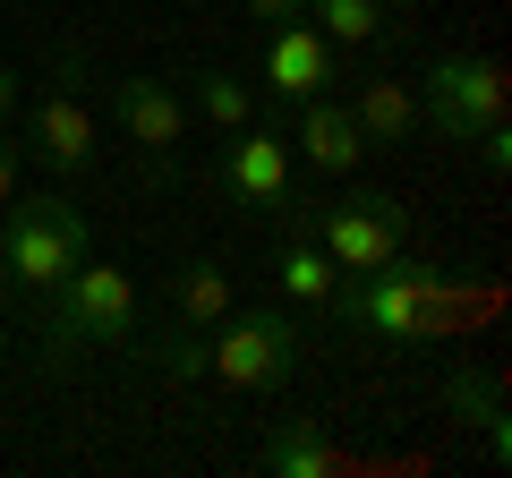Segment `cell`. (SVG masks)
Returning a JSON list of instances; mask_svg holds the SVG:
<instances>
[{
	"instance_id": "obj_6",
	"label": "cell",
	"mask_w": 512,
	"mask_h": 478,
	"mask_svg": "<svg viewBox=\"0 0 512 478\" xmlns=\"http://www.w3.org/2000/svg\"><path fill=\"white\" fill-rule=\"evenodd\" d=\"M299 350H308V333H299L291 308H256V316H222V333L205 342V376L231 393H274L299 376Z\"/></svg>"
},
{
	"instance_id": "obj_10",
	"label": "cell",
	"mask_w": 512,
	"mask_h": 478,
	"mask_svg": "<svg viewBox=\"0 0 512 478\" xmlns=\"http://www.w3.org/2000/svg\"><path fill=\"white\" fill-rule=\"evenodd\" d=\"M333 43L299 18H274V43H265V94L274 103H308V94H333Z\"/></svg>"
},
{
	"instance_id": "obj_3",
	"label": "cell",
	"mask_w": 512,
	"mask_h": 478,
	"mask_svg": "<svg viewBox=\"0 0 512 478\" xmlns=\"http://www.w3.org/2000/svg\"><path fill=\"white\" fill-rule=\"evenodd\" d=\"M86 248H94V222L77 214L69 197H26V205L9 197L0 205V265H9V282H26V291H52Z\"/></svg>"
},
{
	"instance_id": "obj_11",
	"label": "cell",
	"mask_w": 512,
	"mask_h": 478,
	"mask_svg": "<svg viewBox=\"0 0 512 478\" xmlns=\"http://www.w3.org/2000/svg\"><path fill=\"white\" fill-rule=\"evenodd\" d=\"M299 154H308L325 180H350V171L367 163V137H359V120H350V103L308 94V103H299Z\"/></svg>"
},
{
	"instance_id": "obj_8",
	"label": "cell",
	"mask_w": 512,
	"mask_h": 478,
	"mask_svg": "<svg viewBox=\"0 0 512 478\" xmlns=\"http://www.w3.org/2000/svg\"><path fill=\"white\" fill-rule=\"evenodd\" d=\"M111 120L128 129V146L146 154L154 180H171V163L188 146V94L171 77H111Z\"/></svg>"
},
{
	"instance_id": "obj_2",
	"label": "cell",
	"mask_w": 512,
	"mask_h": 478,
	"mask_svg": "<svg viewBox=\"0 0 512 478\" xmlns=\"http://www.w3.org/2000/svg\"><path fill=\"white\" fill-rule=\"evenodd\" d=\"M43 350L52 359H86V350H137V282L120 265L77 257L69 274L43 291Z\"/></svg>"
},
{
	"instance_id": "obj_18",
	"label": "cell",
	"mask_w": 512,
	"mask_h": 478,
	"mask_svg": "<svg viewBox=\"0 0 512 478\" xmlns=\"http://www.w3.org/2000/svg\"><path fill=\"white\" fill-rule=\"evenodd\" d=\"M171 316H180V325H222V316H231V274H222L214 257L188 265V274L171 282Z\"/></svg>"
},
{
	"instance_id": "obj_19",
	"label": "cell",
	"mask_w": 512,
	"mask_h": 478,
	"mask_svg": "<svg viewBox=\"0 0 512 478\" xmlns=\"http://www.w3.org/2000/svg\"><path fill=\"white\" fill-rule=\"evenodd\" d=\"M18 197V146H9V137H0V205Z\"/></svg>"
},
{
	"instance_id": "obj_20",
	"label": "cell",
	"mask_w": 512,
	"mask_h": 478,
	"mask_svg": "<svg viewBox=\"0 0 512 478\" xmlns=\"http://www.w3.org/2000/svg\"><path fill=\"white\" fill-rule=\"evenodd\" d=\"M248 9H256L265 26H274V18H299V0H248Z\"/></svg>"
},
{
	"instance_id": "obj_13",
	"label": "cell",
	"mask_w": 512,
	"mask_h": 478,
	"mask_svg": "<svg viewBox=\"0 0 512 478\" xmlns=\"http://www.w3.org/2000/svg\"><path fill=\"white\" fill-rule=\"evenodd\" d=\"M333 257L316 248L308 231H282V248H274V291H282V308H325V291H333Z\"/></svg>"
},
{
	"instance_id": "obj_9",
	"label": "cell",
	"mask_w": 512,
	"mask_h": 478,
	"mask_svg": "<svg viewBox=\"0 0 512 478\" xmlns=\"http://www.w3.org/2000/svg\"><path fill=\"white\" fill-rule=\"evenodd\" d=\"M214 180H222V197H231L239 214H274V197L291 188V146H282L265 120H256V129H231L222 154H214Z\"/></svg>"
},
{
	"instance_id": "obj_4",
	"label": "cell",
	"mask_w": 512,
	"mask_h": 478,
	"mask_svg": "<svg viewBox=\"0 0 512 478\" xmlns=\"http://www.w3.org/2000/svg\"><path fill=\"white\" fill-rule=\"evenodd\" d=\"M308 239L333 257V274H376L410 248V205L384 188H350V197H316L308 205Z\"/></svg>"
},
{
	"instance_id": "obj_17",
	"label": "cell",
	"mask_w": 512,
	"mask_h": 478,
	"mask_svg": "<svg viewBox=\"0 0 512 478\" xmlns=\"http://www.w3.org/2000/svg\"><path fill=\"white\" fill-rule=\"evenodd\" d=\"M299 9H316V35L333 52H367L384 35V0H299Z\"/></svg>"
},
{
	"instance_id": "obj_7",
	"label": "cell",
	"mask_w": 512,
	"mask_h": 478,
	"mask_svg": "<svg viewBox=\"0 0 512 478\" xmlns=\"http://www.w3.org/2000/svg\"><path fill=\"white\" fill-rule=\"evenodd\" d=\"M94 103H86V52L77 43H60L52 52V77H43L35 94V120H26V146L43 154V171L52 180H77V171L94 163Z\"/></svg>"
},
{
	"instance_id": "obj_23",
	"label": "cell",
	"mask_w": 512,
	"mask_h": 478,
	"mask_svg": "<svg viewBox=\"0 0 512 478\" xmlns=\"http://www.w3.org/2000/svg\"><path fill=\"white\" fill-rule=\"evenodd\" d=\"M0 299H9V265H0Z\"/></svg>"
},
{
	"instance_id": "obj_22",
	"label": "cell",
	"mask_w": 512,
	"mask_h": 478,
	"mask_svg": "<svg viewBox=\"0 0 512 478\" xmlns=\"http://www.w3.org/2000/svg\"><path fill=\"white\" fill-rule=\"evenodd\" d=\"M384 9H419V0H384Z\"/></svg>"
},
{
	"instance_id": "obj_14",
	"label": "cell",
	"mask_w": 512,
	"mask_h": 478,
	"mask_svg": "<svg viewBox=\"0 0 512 478\" xmlns=\"http://www.w3.org/2000/svg\"><path fill=\"white\" fill-rule=\"evenodd\" d=\"M256 461H265L274 478H333V470H342V453H333V436H325L316 419H282Z\"/></svg>"
},
{
	"instance_id": "obj_16",
	"label": "cell",
	"mask_w": 512,
	"mask_h": 478,
	"mask_svg": "<svg viewBox=\"0 0 512 478\" xmlns=\"http://www.w3.org/2000/svg\"><path fill=\"white\" fill-rule=\"evenodd\" d=\"M188 103H197V120H205L214 137H231V129H248V120H256V94L239 86L231 69H214V60L188 69Z\"/></svg>"
},
{
	"instance_id": "obj_5",
	"label": "cell",
	"mask_w": 512,
	"mask_h": 478,
	"mask_svg": "<svg viewBox=\"0 0 512 478\" xmlns=\"http://www.w3.org/2000/svg\"><path fill=\"white\" fill-rule=\"evenodd\" d=\"M504 103H512L504 69L478 60V52H436L427 77H419V120L444 146H478L487 129H504Z\"/></svg>"
},
{
	"instance_id": "obj_1",
	"label": "cell",
	"mask_w": 512,
	"mask_h": 478,
	"mask_svg": "<svg viewBox=\"0 0 512 478\" xmlns=\"http://www.w3.org/2000/svg\"><path fill=\"white\" fill-rule=\"evenodd\" d=\"M325 325L359 333V342H384V350H410V342H436V333H461V316H470V299H461V282L444 274L436 257H393L376 265V274H342L325 291Z\"/></svg>"
},
{
	"instance_id": "obj_21",
	"label": "cell",
	"mask_w": 512,
	"mask_h": 478,
	"mask_svg": "<svg viewBox=\"0 0 512 478\" xmlns=\"http://www.w3.org/2000/svg\"><path fill=\"white\" fill-rule=\"evenodd\" d=\"M9 111H18V69L0 60V120H9Z\"/></svg>"
},
{
	"instance_id": "obj_12",
	"label": "cell",
	"mask_w": 512,
	"mask_h": 478,
	"mask_svg": "<svg viewBox=\"0 0 512 478\" xmlns=\"http://www.w3.org/2000/svg\"><path fill=\"white\" fill-rule=\"evenodd\" d=\"M350 120H359L367 146H402V137L419 129V86H410V77H367V86L350 94Z\"/></svg>"
},
{
	"instance_id": "obj_15",
	"label": "cell",
	"mask_w": 512,
	"mask_h": 478,
	"mask_svg": "<svg viewBox=\"0 0 512 478\" xmlns=\"http://www.w3.org/2000/svg\"><path fill=\"white\" fill-rule=\"evenodd\" d=\"M444 402L461 410V419L478 427V436H487V461H512V427H504V393L487 385V376L478 368H453L444 376Z\"/></svg>"
}]
</instances>
